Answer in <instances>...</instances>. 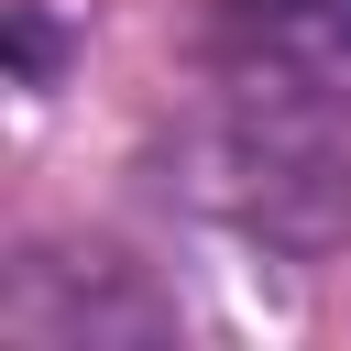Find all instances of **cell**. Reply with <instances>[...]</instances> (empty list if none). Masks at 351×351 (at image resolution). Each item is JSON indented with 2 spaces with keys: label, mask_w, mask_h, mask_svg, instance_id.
Returning <instances> with one entry per match:
<instances>
[{
  "label": "cell",
  "mask_w": 351,
  "mask_h": 351,
  "mask_svg": "<svg viewBox=\"0 0 351 351\" xmlns=\"http://www.w3.org/2000/svg\"><path fill=\"white\" fill-rule=\"evenodd\" d=\"M208 55L230 88H329L351 66V0H208Z\"/></svg>",
  "instance_id": "obj_1"
}]
</instances>
